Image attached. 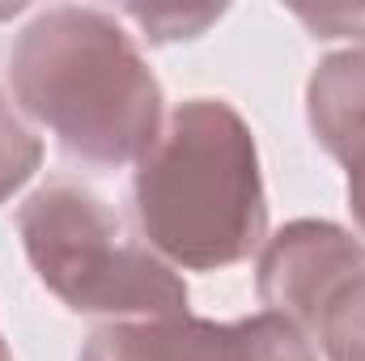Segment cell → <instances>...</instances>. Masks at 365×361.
Listing matches in <instances>:
<instances>
[{
    "label": "cell",
    "instance_id": "5b68a950",
    "mask_svg": "<svg viewBox=\"0 0 365 361\" xmlns=\"http://www.w3.org/2000/svg\"><path fill=\"white\" fill-rule=\"evenodd\" d=\"M306 115L319 145L349 171V208L365 234V47L319 60L306 86Z\"/></svg>",
    "mask_w": 365,
    "mask_h": 361
},
{
    "label": "cell",
    "instance_id": "3957f363",
    "mask_svg": "<svg viewBox=\"0 0 365 361\" xmlns=\"http://www.w3.org/2000/svg\"><path fill=\"white\" fill-rule=\"evenodd\" d=\"M38 280L77 315L166 319L187 315V285L166 260L123 234L115 208L81 183H47L17 208Z\"/></svg>",
    "mask_w": 365,
    "mask_h": 361
},
{
    "label": "cell",
    "instance_id": "6da1fadb",
    "mask_svg": "<svg viewBox=\"0 0 365 361\" xmlns=\"http://www.w3.org/2000/svg\"><path fill=\"white\" fill-rule=\"evenodd\" d=\"M9 90L86 166L140 162L162 136V86L115 13L56 4L26 21L9 51Z\"/></svg>",
    "mask_w": 365,
    "mask_h": 361
},
{
    "label": "cell",
    "instance_id": "7a4b0ae2",
    "mask_svg": "<svg viewBox=\"0 0 365 361\" xmlns=\"http://www.w3.org/2000/svg\"><path fill=\"white\" fill-rule=\"evenodd\" d=\"M145 247L170 268L217 272L251 260L268 234L259 149L225 98H187L132 179Z\"/></svg>",
    "mask_w": 365,
    "mask_h": 361
},
{
    "label": "cell",
    "instance_id": "8992f818",
    "mask_svg": "<svg viewBox=\"0 0 365 361\" xmlns=\"http://www.w3.org/2000/svg\"><path fill=\"white\" fill-rule=\"evenodd\" d=\"M77 361H225V323L195 315L110 319L86 340Z\"/></svg>",
    "mask_w": 365,
    "mask_h": 361
},
{
    "label": "cell",
    "instance_id": "7c38bea8",
    "mask_svg": "<svg viewBox=\"0 0 365 361\" xmlns=\"http://www.w3.org/2000/svg\"><path fill=\"white\" fill-rule=\"evenodd\" d=\"M13 13H21V4H0V17H13Z\"/></svg>",
    "mask_w": 365,
    "mask_h": 361
},
{
    "label": "cell",
    "instance_id": "30bf717a",
    "mask_svg": "<svg viewBox=\"0 0 365 361\" xmlns=\"http://www.w3.org/2000/svg\"><path fill=\"white\" fill-rule=\"evenodd\" d=\"M123 13L145 30V39H153V43H175V39H195V34H204V26H212L225 9H140V4H128Z\"/></svg>",
    "mask_w": 365,
    "mask_h": 361
},
{
    "label": "cell",
    "instance_id": "4fadbf2b",
    "mask_svg": "<svg viewBox=\"0 0 365 361\" xmlns=\"http://www.w3.org/2000/svg\"><path fill=\"white\" fill-rule=\"evenodd\" d=\"M9 357V345H4V336H0V361Z\"/></svg>",
    "mask_w": 365,
    "mask_h": 361
},
{
    "label": "cell",
    "instance_id": "9c48e42d",
    "mask_svg": "<svg viewBox=\"0 0 365 361\" xmlns=\"http://www.w3.org/2000/svg\"><path fill=\"white\" fill-rule=\"evenodd\" d=\"M314 336L327 361H365V272L327 306Z\"/></svg>",
    "mask_w": 365,
    "mask_h": 361
},
{
    "label": "cell",
    "instance_id": "52a82bcc",
    "mask_svg": "<svg viewBox=\"0 0 365 361\" xmlns=\"http://www.w3.org/2000/svg\"><path fill=\"white\" fill-rule=\"evenodd\" d=\"M225 361H319L310 336L276 315V310H259L251 319L225 323Z\"/></svg>",
    "mask_w": 365,
    "mask_h": 361
},
{
    "label": "cell",
    "instance_id": "8fae6325",
    "mask_svg": "<svg viewBox=\"0 0 365 361\" xmlns=\"http://www.w3.org/2000/svg\"><path fill=\"white\" fill-rule=\"evenodd\" d=\"M297 17L314 30V39H361L365 43V4H357V9H297Z\"/></svg>",
    "mask_w": 365,
    "mask_h": 361
},
{
    "label": "cell",
    "instance_id": "277c9868",
    "mask_svg": "<svg viewBox=\"0 0 365 361\" xmlns=\"http://www.w3.org/2000/svg\"><path fill=\"white\" fill-rule=\"evenodd\" d=\"M365 272V243L336 221H289L259 251V302L314 336L327 306Z\"/></svg>",
    "mask_w": 365,
    "mask_h": 361
},
{
    "label": "cell",
    "instance_id": "ba28073f",
    "mask_svg": "<svg viewBox=\"0 0 365 361\" xmlns=\"http://www.w3.org/2000/svg\"><path fill=\"white\" fill-rule=\"evenodd\" d=\"M38 162H43L38 132L21 119V111L9 102V93L0 90V204L34 179Z\"/></svg>",
    "mask_w": 365,
    "mask_h": 361
}]
</instances>
